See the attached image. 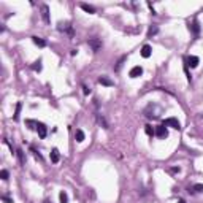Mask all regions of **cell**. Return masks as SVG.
Listing matches in <instances>:
<instances>
[{
  "mask_svg": "<svg viewBox=\"0 0 203 203\" xmlns=\"http://www.w3.org/2000/svg\"><path fill=\"white\" fill-rule=\"evenodd\" d=\"M75 138H76V141L78 143H81V141H84V138H86V135H84V132L83 130H76V133H75Z\"/></svg>",
  "mask_w": 203,
  "mask_h": 203,
  "instance_id": "2e32d148",
  "label": "cell"
},
{
  "mask_svg": "<svg viewBox=\"0 0 203 203\" xmlns=\"http://www.w3.org/2000/svg\"><path fill=\"white\" fill-rule=\"evenodd\" d=\"M32 152H33V156H35V159H38L40 162H43V157H42V154H40L38 151H35L33 148H32Z\"/></svg>",
  "mask_w": 203,
  "mask_h": 203,
  "instance_id": "cb8c5ba5",
  "label": "cell"
},
{
  "mask_svg": "<svg viewBox=\"0 0 203 203\" xmlns=\"http://www.w3.org/2000/svg\"><path fill=\"white\" fill-rule=\"evenodd\" d=\"M25 124L29 126V129H35V130L38 132V137H40V138H46L48 129H46V126H45L43 122H38V121L29 119V121H25Z\"/></svg>",
  "mask_w": 203,
  "mask_h": 203,
  "instance_id": "6da1fadb",
  "label": "cell"
},
{
  "mask_svg": "<svg viewBox=\"0 0 203 203\" xmlns=\"http://www.w3.org/2000/svg\"><path fill=\"white\" fill-rule=\"evenodd\" d=\"M79 7L83 8L86 13H89V15H94V13H95V8H94L92 5H87V3H81Z\"/></svg>",
  "mask_w": 203,
  "mask_h": 203,
  "instance_id": "5bb4252c",
  "label": "cell"
},
{
  "mask_svg": "<svg viewBox=\"0 0 203 203\" xmlns=\"http://www.w3.org/2000/svg\"><path fill=\"white\" fill-rule=\"evenodd\" d=\"M57 29H59V32H64V33H68L70 37H73V29H72V24L68 22V21H60L59 24H57Z\"/></svg>",
  "mask_w": 203,
  "mask_h": 203,
  "instance_id": "7a4b0ae2",
  "label": "cell"
},
{
  "mask_svg": "<svg viewBox=\"0 0 203 203\" xmlns=\"http://www.w3.org/2000/svg\"><path fill=\"white\" fill-rule=\"evenodd\" d=\"M152 54V48L149 46V45H144L143 48H141V56L144 57V59H148Z\"/></svg>",
  "mask_w": 203,
  "mask_h": 203,
  "instance_id": "30bf717a",
  "label": "cell"
},
{
  "mask_svg": "<svg viewBox=\"0 0 203 203\" xmlns=\"http://www.w3.org/2000/svg\"><path fill=\"white\" fill-rule=\"evenodd\" d=\"M99 83H100V84H103V86H113V81H111V79H108L106 76L99 78Z\"/></svg>",
  "mask_w": 203,
  "mask_h": 203,
  "instance_id": "d6986e66",
  "label": "cell"
},
{
  "mask_svg": "<svg viewBox=\"0 0 203 203\" xmlns=\"http://www.w3.org/2000/svg\"><path fill=\"white\" fill-rule=\"evenodd\" d=\"M32 42L37 45V46H40V48H45L46 46V42L43 38H40V37H32Z\"/></svg>",
  "mask_w": 203,
  "mask_h": 203,
  "instance_id": "7c38bea8",
  "label": "cell"
},
{
  "mask_svg": "<svg viewBox=\"0 0 203 203\" xmlns=\"http://www.w3.org/2000/svg\"><path fill=\"white\" fill-rule=\"evenodd\" d=\"M32 70H33V72H42V60L38 59L37 62H33V64H32Z\"/></svg>",
  "mask_w": 203,
  "mask_h": 203,
  "instance_id": "ffe728a7",
  "label": "cell"
},
{
  "mask_svg": "<svg viewBox=\"0 0 203 203\" xmlns=\"http://www.w3.org/2000/svg\"><path fill=\"white\" fill-rule=\"evenodd\" d=\"M97 121H99V124H100L103 129H110V126H108V122L105 121V117H103V116H102L99 111H97Z\"/></svg>",
  "mask_w": 203,
  "mask_h": 203,
  "instance_id": "4fadbf2b",
  "label": "cell"
},
{
  "mask_svg": "<svg viewBox=\"0 0 203 203\" xmlns=\"http://www.w3.org/2000/svg\"><path fill=\"white\" fill-rule=\"evenodd\" d=\"M21 108H22V103H21V102H18V103H16V110H15V114H13V119H15V121H18V119H19Z\"/></svg>",
  "mask_w": 203,
  "mask_h": 203,
  "instance_id": "ac0fdd59",
  "label": "cell"
},
{
  "mask_svg": "<svg viewBox=\"0 0 203 203\" xmlns=\"http://www.w3.org/2000/svg\"><path fill=\"white\" fill-rule=\"evenodd\" d=\"M189 191H192L195 194H203V184H194L192 187H189Z\"/></svg>",
  "mask_w": 203,
  "mask_h": 203,
  "instance_id": "9a60e30c",
  "label": "cell"
},
{
  "mask_svg": "<svg viewBox=\"0 0 203 203\" xmlns=\"http://www.w3.org/2000/svg\"><path fill=\"white\" fill-rule=\"evenodd\" d=\"M144 132L149 135V137H152V135H156V130L152 129V126H144Z\"/></svg>",
  "mask_w": 203,
  "mask_h": 203,
  "instance_id": "603a6c76",
  "label": "cell"
},
{
  "mask_svg": "<svg viewBox=\"0 0 203 203\" xmlns=\"http://www.w3.org/2000/svg\"><path fill=\"white\" fill-rule=\"evenodd\" d=\"M2 200H3L5 203H13V200H10L8 197H2Z\"/></svg>",
  "mask_w": 203,
  "mask_h": 203,
  "instance_id": "4316f807",
  "label": "cell"
},
{
  "mask_svg": "<svg viewBox=\"0 0 203 203\" xmlns=\"http://www.w3.org/2000/svg\"><path fill=\"white\" fill-rule=\"evenodd\" d=\"M59 200H60V203H68V195L62 191V192L59 194Z\"/></svg>",
  "mask_w": 203,
  "mask_h": 203,
  "instance_id": "7402d4cb",
  "label": "cell"
},
{
  "mask_svg": "<svg viewBox=\"0 0 203 203\" xmlns=\"http://www.w3.org/2000/svg\"><path fill=\"white\" fill-rule=\"evenodd\" d=\"M157 32H159V27H157V25H152L151 29L148 30V38H151V37H152V35H156Z\"/></svg>",
  "mask_w": 203,
  "mask_h": 203,
  "instance_id": "44dd1931",
  "label": "cell"
},
{
  "mask_svg": "<svg viewBox=\"0 0 203 203\" xmlns=\"http://www.w3.org/2000/svg\"><path fill=\"white\" fill-rule=\"evenodd\" d=\"M186 65L187 67H191V68H195V67H198V62H200V59L197 57V56H189V57H186Z\"/></svg>",
  "mask_w": 203,
  "mask_h": 203,
  "instance_id": "8992f818",
  "label": "cell"
},
{
  "mask_svg": "<svg viewBox=\"0 0 203 203\" xmlns=\"http://www.w3.org/2000/svg\"><path fill=\"white\" fill-rule=\"evenodd\" d=\"M189 29H191V32H192L194 38H198V33H200V25H198V21H197V19H194V21H192V24L189 25Z\"/></svg>",
  "mask_w": 203,
  "mask_h": 203,
  "instance_id": "52a82bcc",
  "label": "cell"
},
{
  "mask_svg": "<svg viewBox=\"0 0 203 203\" xmlns=\"http://www.w3.org/2000/svg\"><path fill=\"white\" fill-rule=\"evenodd\" d=\"M87 43H89V46L92 48V51H94V52H99V51L102 49V42H100L99 38H90Z\"/></svg>",
  "mask_w": 203,
  "mask_h": 203,
  "instance_id": "277c9868",
  "label": "cell"
},
{
  "mask_svg": "<svg viewBox=\"0 0 203 203\" xmlns=\"http://www.w3.org/2000/svg\"><path fill=\"white\" fill-rule=\"evenodd\" d=\"M42 16H43V21H45L46 24H49V22H51V18H49V8H48V5H42Z\"/></svg>",
  "mask_w": 203,
  "mask_h": 203,
  "instance_id": "9c48e42d",
  "label": "cell"
},
{
  "mask_svg": "<svg viewBox=\"0 0 203 203\" xmlns=\"http://www.w3.org/2000/svg\"><path fill=\"white\" fill-rule=\"evenodd\" d=\"M59 159H60V156H59V149H56V148H54V149L51 151V162H52V164H57Z\"/></svg>",
  "mask_w": 203,
  "mask_h": 203,
  "instance_id": "8fae6325",
  "label": "cell"
},
{
  "mask_svg": "<svg viewBox=\"0 0 203 203\" xmlns=\"http://www.w3.org/2000/svg\"><path fill=\"white\" fill-rule=\"evenodd\" d=\"M156 135H157L159 138L165 140V138L168 137V130H167V127H165V126H157V127H156Z\"/></svg>",
  "mask_w": 203,
  "mask_h": 203,
  "instance_id": "5b68a950",
  "label": "cell"
},
{
  "mask_svg": "<svg viewBox=\"0 0 203 203\" xmlns=\"http://www.w3.org/2000/svg\"><path fill=\"white\" fill-rule=\"evenodd\" d=\"M83 92H84V95H89V94H90V89H89L87 86H83Z\"/></svg>",
  "mask_w": 203,
  "mask_h": 203,
  "instance_id": "484cf974",
  "label": "cell"
},
{
  "mask_svg": "<svg viewBox=\"0 0 203 203\" xmlns=\"http://www.w3.org/2000/svg\"><path fill=\"white\" fill-rule=\"evenodd\" d=\"M162 126H165V127H171V129H176V130H179L181 129V124H179V121L176 119V117H167L165 121H164V124Z\"/></svg>",
  "mask_w": 203,
  "mask_h": 203,
  "instance_id": "3957f363",
  "label": "cell"
},
{
  "mask_svg": "<svg viewBox=\"0 0 203 203\" xmlns=\"http://www.w3.org/2000/svg\"><path fill=\"white\" fill-rule=\"evenodd\" d=\"M143 75V68L140 65H137V67H133V68L130 70V73H129V76L130 78H138V76H141Z\"/></svg>",
  "mask_w": 203,
  "mask_h": 203,
  "instance_id": "ba28073f",
  "label": "cell"
},
{
  "mask_svg": "<svg viewBox=\"0 0 203 203\" xmlns=\"http://www.w3.org/2000/svg\"><path fill=\"white\" fill-rule=\"evenodd\" d=\"M45 203H49V201H45Z\"/></svg>",
  "mask_w": 203,
  "mask_h": 203,
  "instance_id": "f1b7e54d",
  "label": "cell"
},
{
  "mask_svg": "<svg viewBox=\"0 0 203 203\" xmlns=\"http://www.w3.org/2000/svg\"><path fill=\"white\" fill-rule=\"evenodd\" d=\"M0 178H2L3 181H7V179H8V171H7V170H2V171H0Z\"/></svg>",
  "mask_w": 203,
  "mask_h": 203,
  "instance_id": "d4e9b609",
  "label": "cell"
},
{
  "mask_svg": "<svg viewBox=\"0 0 203 203\" xmlns=\"http://www.w3.org/2000/svg\"><path fill=\"white\" fill-rule=\"evenodd\" d=\"M179 203H186V200H179Z\"/></svg>",
  "mask_w": 203,
  "mask_h": 203,
  "instance_id": "83f0119b",
  "label": "cell"
},
{
  "mask_svg": "<svg viewBox=\"0 0 203 203\" xmlns=\"http://www.w3.org/2000/svg\"><path fill=\"white\" fill-rule=\"evenodd\" d=\"M16 156H18V159H19V164L24 165V164H25V154H24V151H22V149H16Z\"/></svg>",
  "mask_w": 203,
  "mask_h": 203,
  "instance_id": "e0dca14e",
  "label": "cell"
}]
</instances>
